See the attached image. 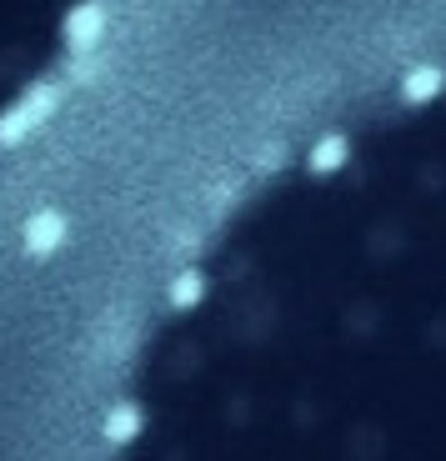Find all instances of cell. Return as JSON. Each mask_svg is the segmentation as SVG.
I'll return each mask as SVG.
<instances>
[{"label":"cell","mask_w":446,"mask_h":461,"mask_svg":"<svg viewBox=\"0 0 446 461\" xmlns=\"http://www.w3.org/2000/svg\"><path fill=\"white\" fill-rule=\"evenodd\" d=\"M101 461H446V60L296 140L186 246Z\"/></svg>","instance_id":"1"}]
</instances>
